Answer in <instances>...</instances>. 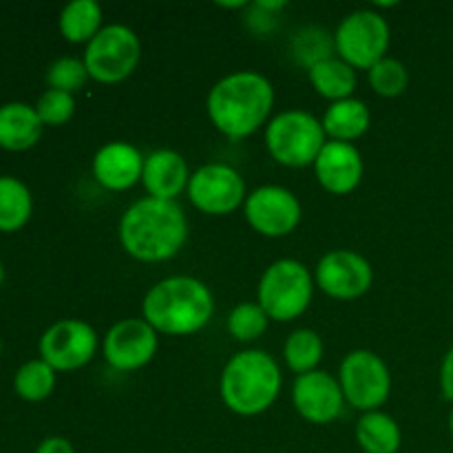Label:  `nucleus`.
Masks as SVG:
<instances>
[{
	"label": "nucleus",
	"instance_id": "1",
	"mask_svg": "<svg viewBox=\"0 0 453 453\" xmlns=\"http://www.w3.org/2000/svg\"><path fill=\"white\" fill-rule=\"evenodd\" d=\"M188 224L181 206L171 199L144 197L119 221V242L140 261L171 259L184 246Z\"/></svg>",
	"mask_w": 453,
	"mask_h": 453
},
{
	"label": "nucleus",
	"instance_id": "2",
	"mask_svg": "<svg viewBox=\"0 0 453 453\" xmlns=\"http://www.w3.org/2000/svg\"><path fill=\"white\" fill-rule=\"evenodd\" d=\"M274 88L257 71H237L221 78L208 93V115L228 137H246L268 118Z\"/></svg>",
	"mask_w": 453,
	"mask_h": 453
},
{
	"label": "nucleus",
	"instance_id": "3",
	"mask_svg": "<svg viewBox=\"0 0 453 453\" xmlns=\"http://www.w3.org/2000/svg\"><path fill=\"white\" fill-rule=\"evenodd\" d=\"M142 312L155 332L184 336L199 332L211 321L215 303L199 279L168 277L146 292Z\"/></svg>",
	"mask_w": 453,
	"mask_h": 453
},
{
	"label": "nucleus",
	"instance_id": "4",
	"mask_svg": "<svg viewBox=\"0 0 453 453\" xmlns=\"http://www.w3.org/2000/svg\"><path fill=\"white\" fill-rule=\"evenodd\" d=\"M281 389L277 361L264 349L234 354L221 372L219 392L226 407L239 416H257L268 410Z\"/></svg>",
	"mask_w": 453,
	"mask_h": 453
},
{
	"label": "nucleus",
	"instance_id": "5",
	"mask_svg": "<svg viewBox=\"0 0 453 453\" xmlns=\"http://www.w3.org/2000/svg\"><path fill=\"white\" fill-rule=\"evenodd\" d=\"M312 274L301 261L279 259L259 281V305L274 321H292L301 317L312 301Z\"/></svg>",
	"mask_w": 453,
	"mask_h": 453
},
{
	"label": "nucleus",
	"instance_id": "6",
	"mask_svg": "<svg viewBox=\"0 0 453 453\" xmlns=\"http://www.w3.org/2000/svg\"><path fill=\"white\" fill-rule=\"evenodd\" d=\"M270 155L286 166H308L317 162L326 146V131L308 111H283L265 128Z\"/></svg>",
	"mask_w": 453,
	"mask_h": 453
},
{
	"label": "nucleus",
	"instance_id": "7",
	"mask_svg": "<svg viewBox=\"0 0 453 453\" xmlns=\"http://www.w3.org/2000/svg\"><path fill=\"white\" fill-rule=\"evenodd\" d=\"M142 56V44L135 31L124 25H106L87 44L84 65L97 82L113 84L135 71Z\"/></svg>",
	"mask_w": 453,
	"mask_h": 453
},
{
	"label": "nucleus",
	"instance_id": "8",
	"mask_svg": "<svg viewBox=\"0 0 453 453\" xmlns=\"http://www.w3.org/2000/svg\"><path fill=\"white\" fill-rule=\"evenodd\" d=\"M336 51L341 60L357 69H372L383 60L389 47V25L380 13L358 9L341 20L334 34Z\"/></svg>",
	"mask_w": 453,
	"mask_h": 453
},
{
	"label": "nucleus",
	"instance_id": "9",
	"mask_svg": "<svg viewBox=\"0 0 453 453\" xmlns=\"http://www.w3.org/2000/svg\"><path fill=\"white\" fill-rule=\"evenodd\" d=\"M339 385L345 401L367 414L388 401L392 376L379 354L370 349H354L341 363Z\"/></svg>",
	"mask_w": 453,
	"mask_h": 453
},
{
	"label": "nucleus",
	"instance_id": "10",
	"mask_svg": "<svg viewBox=\"0 0 453 453\" xmlns=\"http://www.w3.org/2000/svg\"><path fill=\"white\" fill-rule=\"evenodd\" d=\"M97 349V334L80 319L53 323L40 339V357L56 372H73L87 365Z\"/></svg>",
	"mask_w": 453,
	"mask_h": 453
},
{
	"label": "nucleus",
	"instance_id": "11",
	"mask_svg": "<svg viewBox=\"0 0 453 453\" xmlns=\"http://www.w3.org/2000/svg\"><path fill=\"white\" fill-rule=\"evenodd\" d=\"M188 197L208 215H228L246 199L243 177L226 164H206L188 181Z\"/></svg>",
	"mask_w": 453,
	"mask_h": 453
},
{
	"label": "nucleus",
	"instance_id": "12",
	"mask_svg": "<svg viewBox=\"0 0 453 453\" xmlns=\"http://www.w3.org/2000/svg\"><path fill=\"white\" fill-rule=\"evenodd\" d=\"M246 219L265 237H283L301 221V203L288 188L261 186L246 199Z\"/></svg>",
	"mask_w": 453,
	"mask_h": 453
},
{
	"label": "nucleus",
	"instance_id": "13",
	"mask_svg": "<svg viewBox=\"0 0 453 453\" xmlns=\"http://www.w3.org/2000/svg\"><path fill=\"white\" fill-rule=\"evenodd\" d=\"M157 352V332L144 319H124L115 323L104 339V358L119 372L144 367Z\"/></svg>",
	"mask_w": 453,
	"mask_h": 453
},
{
	"label": "nucleus",
	"instance_id": "14",
	"mask_svg": "<svg viewBox=\"0 0 453 453\" xmlns=\"http://www.w3.org/2000/svg\"><path fill=\"white\" fill-rule=\"evenodd\" d=\"M372 281L370 261L352 250L327 252L317 265V286L334 299H357L370 290Z\"/></svg>",
	"mask_w": 453,
	"mask_h": 453
},
{
	"label": "nucleus",
	"instance_id": "15",
	"mask_svg": "<svg viewBox=\"0 0 453 453\" xmlns=\"http://www.w3.org/2000/svg\"><path fill=\"white\" fill-rule=\"evenodd\" d=\"M343 389L327 372H308L296 376L292 403L305 420L317 425L332 423L343 410Z\"/></svg>",
	"mask_w": 453,
	"mask_h": 453
},
{
	"label": "nucleus",
	"instance_id": "16",
	"mask_svg": "<svg viewBox=\"0 0 453 453\" xmlns=\"http://www.w3.org/2000/svg\"><path fill=\"white\" fill-rule=\"evenodd\" d=\"M314 173L323 188L330 193H352L363 177L361 153L349 142H326L314 162Z\"/></svg>",
	"mask_w": 453,
	"mask_h": 453
},
{
	"label": "nucleus",
	"instance_id": "17",
	"mask_svg": "<svg viewBox=\"0 0 453 453\" xmlns=\"http://www.w3.org/2000/svg\"><path fill=\"white\" fill-rule=\"evenodd\" d=\"M144 157L128 142H111L93 157V175L104 188L127 190L142 180Z\"/></svg>",
	"mask_w": 453,
	"mask_h": 453
},
{
	"label": "nucleus",
	"instance_id": "18",
	"mask_svg": "<svg viewBox=\"0 0 453 453\" xmlns=\"http://www.w3.org/2000/svg\"><path fill=\"white\" fill-rule=\"evenodd\" d=\"M188 164L175 150H153L144 157V171H142V184L155 199H171L175 202L177 195L188 186Z\"/></svg>",
	"mask_w": 453,
	"mask_h": 453
},
{
	"label": "nucleus",
	"instance_id": "19",
	"mask_svg": "<svg viewBox=\"0 0 453 453\" xmlns=\"http://www.w3.org/2000/svg\"><path fill=\"white\" fill-rule=\"evenodd\" d=\"M42 127L35 106L25 102H7L0 106V149L27 150L40 140Z\"/></svg>",
	"mask_w": 453,
	"mask_h": 453
},
{
	"label": "nucleus",
	"instance_id": "20",
	"mask_svg": "<svg viewBox=\"0 0 453 453\" xmlns=\"http://www.w3.org/2000/svg\"><path fill=\"white\" fill-rule=\"evenodd\" d=\"M370 128V109L357 97L332 102L323 118V131L336 142H352Z\"/></svg>",
	"mask_w": 453,
	"mask_h": 453
},
{
	"label": "nucleus",
	"instance_id": "21",
	"mask_svg": "<svg viewBox=\"0 0 453 453\" xmlns=\"http://www.w3.org/2000/svg\"><path fill=\"white\" fill-rule=\"evenodd\" d=\"M357 441L365 453H396L403 434L396 420L383 411H367L357 423Z\"/></svg>",
	"mask_w": 453,
	"mask_h": 453
},
{
	"label": "nucleus",
	"instance_id": "22",
	"mask_svg": "<svg viewBox=\"0 0 453 453\" xmlns=\"http://www.w3.org/2000/svg\"><path fill=\"white\" fill-rule=\"evenodd\" d=\"M308 75L312 87L323 97H330L334 102L345 100L357 88V71L339 58H327V60L317 62L314 66H310Z\"/></svg>",
	"mask_w": 453,
	"mask_h": 453
},
{
	"label": "nucleus",
	"instance_id": "23",
	"mask_svg": "<svg viewBox=\"0 0 453 453\" xmlns=\"http://www.w3.org/2000/svg\"><path fill=\"white\" fill-rule=\"evenodd\" d=\"M34 199L29 188L12 175H0V230L16 233L29 221Z\"/></svg>",
	"mask_w": 453,
	"mask_h": 453
},
{
	"label": "nucleus",
	"instance_id": "24",
	"mask_svg": "<svg viewBox=\"0 0 453 453\" xmlns=\"http://www.w3.org/2000/svg\"><path fill=\"white\" fill-rule=\"evenodd\" d=\"M102 7L96 0H71L60 13V31L69 42H91L102 29Z\"/></svg>",
	"mask_w": 453,
	"mask_h": 453
},
{
	"label": "nucleus",
	"instance_id": "25",
	"mask_svg": "<svg viewBox=\"0 0 453 453\" xmlns=\"http://www.w3.org/2000/svg\"><path fill=\"white\" fill-rule=\"evenodd\" d=\"M283 357H286L288 367L299 376L314 372V367L323 358L321 336L314 330H308V327L292 332L286 341V348H283Z\"/></svg>",
	"mask_w": 453,
	"mask_h": 453
},
{
	"label": "nucleus",
	"instance_id": "26",
	"mask_svg": "<svg viewBox=\"0 0 453 453\" xmlns=\"http://www.w3.org/2000/svg\"><path fill=\"white\" fill-rule=\"evenodd\" d=\"M53 388H56V370L49 363H44L42 358L25 363L16 372V379H13L16 394L22 401L29 403L44 401L53 392Z\"/></svg>",
	"mask_w": 453,
	"mask_h": 453
},
{
	"label": "nucleus",
	"instance_id": "27",
	"mask_svg": "<svg viewBox=\"0 0 453 453\" xmlns=\"http://www.w3.org/2000/svg\"><path fill=\"white\" fill-rule=\"evenodd\" d=\"M334 47V38L321 27H305L292 38V53L308 69L317 62L332 58V49Z\"/></svg>",
	"mask_w": 453,
	"mask_h": 453
},
{
	"label": "nucleus",
	"instance_id": "28",
	"mask_svg": "<svg viewBox=\"0 0 453 453\" xmlns=\"http://www.w3.org/2000/svg\"><path fill=\"white\" fill-rule=\"evenodd\" d=\"M370 84L379 96L396 97L405 93L407 84H410V73L401 60L383 58L370 69Z\"/></svg>",
	"mask_w": 453,
	"mask_h": 453
},
{
	"label": "nucleus",
	"instance_id": "29",
	"mask_svg": "<svg viewBox=\"0 0 453 453\" xmlns=\"http://www.w3.org/2000/svg\"><path fill=\"white\" fill-rule=\"evenodd\" d=\"M268 319L259 303H239L228 317V332L237 341H255L268 330Z\"/></svg>",
	"mask_w": 453,
	"mask_h": 453
},
{
	"label": "nucleus",
	"instance_id": "30",
	"mask_svg": "<svg viewBox=\"0 0 453 453\" xmlns=\"http://www.w3.org/2000/svg\"><path fill=\"white\" fill-rule=\"evenodd\" d=\"M88 78V71L84 60L78 58H58L56 62H51V66L47 69V84L49 88H56V91H65L73 96L75 91L84 87Z\"/></svg>",
	"mask_w": 453,
	"mask_h": 453
},
{
	"label": "nucleus",
	"instance_id": "31",
	"mask_svg": "<svg viewBox=\"0 0 453 453\" xmlns=\"http://www.w3.org/2000/svg\"><path fill=\"white\" fill-rule=\"evenodd\" d=\"M73 111V96L65 91H56V88H47L35 102V113H38L40 122L47 124V127H62L65 122H69Z\"/></svg>",
	"mask_w": 453,
	"mask_h": 453
},
{
	"label": "nucleus",
	"instance_id": "32",
	"mask_svg": "<svg viewBox=\"0 0 453 453\" xmlns=\"http://www.w3.org/2000/svg\"><path fill=\"white\" fill-rule=\"evenodd\" d=\"M441 389H442V396L453 403V348L445 354V358H442Z\"/></svg>",
	"mask_w": 453,
	"mask_h": 453
},
{
	"label": "nucleus",
	"instance_id": "33",
	"mask_svg": "<svg viewBox=\"0 0 453 453\" xmlns=\"http://www.w3.org/2000/svg\"><path fill=\"white\" fill-rule=\"evenodd\" d=\"M35 453H75L73 445L62 436H49L35 447Z\"/></svg>",
	"mask_w": 453,
	"mask_h": 453
},
{
	"label": "nucleus",
	"instance_id": "34",
	"mask_svg": "<svg viewBox=\"0 0 453 453\" xmlns=\"http://www.w3.org/2000/svg\"><path fill=\"white\" fill-rule=\"evenodd\" d=\"M259 4L261 9H265V12H277V9H283L286 7V3H283V0H279V3H268V0H259Z\"/></svg>",
	"mask_w": 453,
	"mask_h": 453
},
{
	"label": "nucleus",
	"instance_id": "35",
	"mask_svg": "<svg viewBox=\"0 0 453 453\" xmlns=\"http://www.w3.org/2000/svg\"><path fill=\"white\" fill-rule=\"evenodd\" d=\"M221 7H228V9H239V7H246V3H219Z\"/></svg>",
	"mask_w": 453,
	"mask_h": 453
},
{
	"label": "nucleus",
	"instance_id": "36",
	"mask_svg": "<svg viewBox=\"0 0 453 453\" xmlns=\"http://www.w3.org/2000/svg\"><path fill=\"white\" fill-rule=\"evenodd\" d=\"M3 281H4V268L3 264H0V286H3Z\"/></svg>",
	"mask_w": 453,
	"mask_h": 453
},
{
	"label": "nucleus",
	"instance_id": "37",
	"mask_svg": "<svg viewBox=\"0 0 453 453\" xmlns=\"http://www.w3.org/2000/svg\"><path fill=\"white\" fill-rule=\"evenodd\" d=\"M449 432H451V438H453V410H451V414H449Z\"/></svg>",
	"mask_w": 453,
	"mask_h": 453
},
{
	"label": "nucleus",
	"instance_id": "38",
	"mask_svg": "<svg viewBox=\"0 0 453 453\" xmlns=\"http://www.w3.org/2000/svg\"><path fill=\"white\" fill-rule=\"evenodd\" d=\"M0 349H3V343H0Z\"/></svg>",
	"mask_w": 453,
	"mask_h": 453
}]
</instances>
